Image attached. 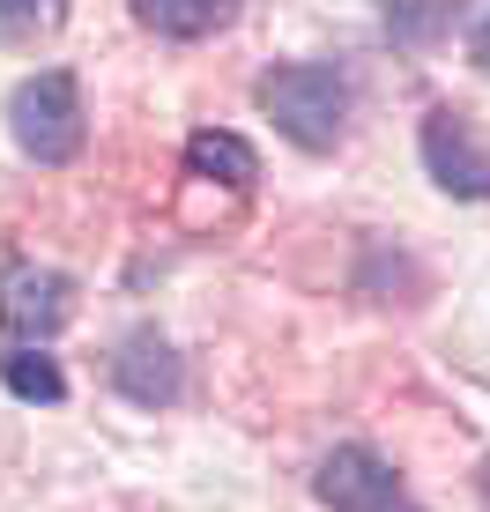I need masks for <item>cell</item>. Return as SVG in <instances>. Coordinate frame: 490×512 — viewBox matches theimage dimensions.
<instances>
[{
	"label": "cell",
	"instance_id": "obj_1",
	"mask_svg": "<svg viewBox=\"0 0 490 512\" xmlns=\"http://www.w3.org/2000/svg\"><path fill=\"white\" fill-rule=\"evenodd\" d=\"M253 104L275 119V134L305 156H335L357 112V75L342 60H275L253 82Z\"/></svg>",
	"mask_w": 490,
	"mask_h": 512
},
{
	"label": "cell",
	"instance_id": "obj_2",
	"mask_svg": "<svg viewBox=\"0 0 490 512\" xmlns=\"http://www.w3.org/2000/svg\"><path fill=\"white\" fill-rule=\"evenodd\" d=\"M0 119H8V141L30 156V164L60 171L82 156V141H90V112H82V75L75 67H38V75H23L0 104Z\"/></svg>",
	"mask_w": 490,
	"mask_h": 512
},
{
	"label": "cell",
	"instance_id": "obj_3",
	"mask_svg": "<svg viewBox=\"0 0 490 512\" xmlns=\"http://www.w3.org/2000/svg\"><path fill=\"white\" fill-rule=\"evenodd\" d=\"M75 297L82 290H75V275H67V268H45V260H30V253L0 260V334H8V342L45 349L52 334H67Z\"/></svg>",
	"mask_w": 490,
	"mask_h": 512
},
{
	"label": "cell",
	"instance_id": "obj_4",
	"mask_svg": "<svg viewBox=\"0 0 490 512\" xmlns=\"http://www.w3.org/2000/svg\"><path fill=\"white\" fill-rule=\"evenodd\" d=\"M312 498L327 512H424V498L409 490V475L379 446H364V438H342V446L312 468Z\"/></svg>",
	"mask_w": 490,
	"mask_h": 512
},
{
	"label": "cell",
	"instance_id": "obj_5",
	"mask_svg": "<svg viewBox=\"0 0 490 512\" xmlns=\"http://www.w3.org/2000/svg\"><path fill=\"white\" fill-rule=\"evenodd\" d=\"M416 156H424V179L439 193H453V201H490V149L476 141L468 112L431 104L424 127H416Z\"/></svg>",
	"mask_w": 490,
	"mask_h": 512
},
{
	"label": "cell",
	"instance_id": "obj_6",
	"mask_svg": "<svg viewBox=\"0 0 490 512\" xmlns=\"http://www.w3.org/2000/svg\"><path fill=\"white\" fill-rule=\"evenodd\" d=\"M112 394L134 409H179L186 401V357L171 349L164 327H134L112 349Z\"/></svg>",
	"mask_w": 490,
	"mask_h": 512
},
{
	"label": "cell",
	"instance_id": "obj_7",
	"mask_svg": "<svg viewBox=\"0 0 490 512\" xmlns=\"http://www.w3.org/2000/svg\"><path fill=\"white\" fill-rule=\"evenodd\" d=\"M186 171L208 186H231V193H253L260 186V149L231 127H194L186 134Z\"/></svg>",
	"mask_w": 490,
	"mask_h": 512
},
{
	"label": "cell",
	"instance_id": "obj_8",
	"mask_svg": "<svg viewBox=\"0 0 490 512\" xmlns=\"http://www.w3.org/2000/svg\"><path fill=\"white\" fill-rule=\"evenodd\" d=\"M127 8H134V23H142L149 38H164V45H201V38H216V30L238 23V0H127Z\"/></svg>",
	"mask_w": 490,
	"mask_h": 512
},
{
	"label": "cell",
	"instance_id": "obj_9",
	"mask_svg": "<svg viewBox=\"0 0 490 512\" xmlns=\"http://www.w3.org/2000/svg\"><path fill=\"white\" fill-rule=\"evenodd\" d=\"M461 30V0H379V38L394 52H439Z\"/></svg>",
	"mask_w": 490,
	"mask_h": 512
},
{
	"label": "cell",
	"instance_id": "obj_10",
	"mask_svg": "<svg viewBox=\"0 0 490 512\" xmlns=\"http://www.w3.org/2000/svg\"><path fill=\"white\" fill-rule=\"evenodd\" d=\"M0 386H8L15 401H30V409H60V401H67L60 357H45V349H30V342H8V349H0Z\"/></svg>",
	"mask_w": 490,
	"mask_h": 512
},
{
	"label": "cell",
	"instance_id": "obj_11",
	"mask_svg": "<svg viewBox=\"0 0 490 512\" xmlns=\"http://www.w3.org/2000/svg\"><path fill=\"white\" fill-rule=\"evenodd\" d=\"M60 23H67V0H0V45L8 52L60 38Z\"/></svg>",
	"mask_w": 490,
	"mask_h": 512
},
{
	"label": "cell",
	"instance_id": "obj_12",
	"mask_svg": "<svg viewBox=\"0 0 490 512\" xmlns=\"http://www.w3.org/2000/svg\"><path fill=\"white\" fill-rule=\"evenodd\" d=\"M468 52H476V67H483V75H490V15H483V23H476V38H468Z\"/></svg>",
	"mask_w": 490,
	"mask_h": 512
},
{
	"label": "cell",
	"instance_id": "obj_13",
	"mask_svg": "<svg viewBox=\"0 0 490 512\" xmlns=\"http://www.w3.org/2000/svg\"><path fill=\"white\" fill-rule=\"evenodd\" d=\"M476 505L490 512V453H483V461H476Z\"/></svg>",
	"mask_w": 490,
	"mask_h": 512
}]
</instances>
